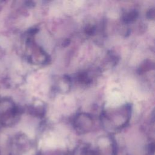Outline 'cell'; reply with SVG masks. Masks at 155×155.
Segmentation results:
<instances>
[{"label": "cell", "instance_id": "6da1fadb", "mask_svg": "<svg viewBox=\"0 0 155 155\" xmlns=\"http://www.w3.org/2000/svg\"><path fill=\"white\" fill-rule=\"evenodd\" d=\"M137 15V12L136 10H133L126 13L123 17V20L125 22H130L134 21Z\"/></svg>", "mask_w": 155, "mask_h": 155}]
</instances>
